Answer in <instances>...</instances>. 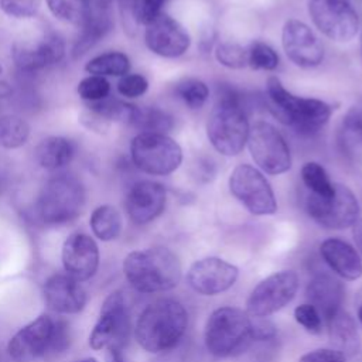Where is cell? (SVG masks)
Returning a JSON list of instances; mask_svg holds the SVG:
<instances>
[{
  "label": "cell",
  "mask_w": 362,
  "mask_h": 362,
  "mask_svg": "<svg viewBox=\"0 0 362 362\" xmlns=\"http://www.w3.org/2000/svg\"><path fill=\"white\" fill-rule=\"evenodd\" d=\"M197 175H199V178H202L204 181H209L214 174H215V170H214V165L206 160V161H199V164L197 165Z\"/></svg>",
  "instance_id": "f6af8a7d"
},
{
  "label": "cell",
  "mask_w": 362,
  "mask_h": 362,
  "mask_svg": "<svg viewBox=\"0 0 362 362\" xmlns=\"http://www.w3.org/2000/svg\"><path fill=\"white\" fill-rule=\"evenodd\" d=\"M247 65L255 69L272 71L279 65V55L269 44L255 41L247 49Z\"/></svg>",
  "instance_id": "d590c367"
},
{
  "label": "cell",
  "mask_w": 362,
  "mask_h": 362,
  "mask_svg": "<svg viewBox=\"0 0 362 362\" xmlns=\"http://www.w3.org/2000/svg\"><path fill=\"white\" fill-rule=\"evenodd\" d=\"M106 361L107 362H123V349H120V348L106 349Z\"/></svg>",
  "instance_id": "c3c4849f"
},
{
  "label": "cell",
  "mask_w": 362,
  "mask_h": 362,
  "mask_svg": "<svg viewBox=\"0 0 362 362\" xmlns=\"http://www.w3.org/2000/svg\"><path fill=\"white\" fill-rule=\"evenodd\" d=\"M133 164L150 175H168L182 161L180 144L167 134L139 133L130 143Z\"/></svg>",
  "instance_id": "52a82bcc"
},
{
  "label": "cell",
  "mask_w": 362,
  "mask_h": 362,
  "mask_svg": "<svg viewBox=\"0 0 362 362\" xmlns=\"http://www.w3.org/2000/svg\"><path fill=\"white\" fill-rule=\"evenodd\" d=\"M305 296L308 303L320 313L321 318L328 321L334 314L342 310L345 288L335 277L327 273H318L308 281Z\"/></svg>",
  "instance_id": "7402d4cb"
},
{
  "label": "cell",
  "mask_w": 362,
  "mask_h": 362,
  "mask_svg": "<svg viewBox=\"0 0 362 362\" xmlns=\"http://www.w3.org/2000/svg\"><path fill=\"white\" fill-rule=\"evenodd\" d=\"M358 320H359L361 324H362V301H361L359 305H358Z\"/></svg>",
  "instance_id": "f907efd6"
},
{
  "label": "cell",
  "mask_w": 362,
  "mask_h": 362,
  "mask_svg": "<svg viewBox=\"0 0 362 362\" xmlns=\"http://www.w3.org/2000/svg\"><path fill=\"white\" fill-rule=\"evenodd\" d=\"M86 107L92 110L96 116H99L106 124H109L110 122H122L132 124L137 113V106L126 103L119 99L109 98L102 99L99 102L88 103Z\"/></svg>",
  "instance_id": "83f0119b"
},
{
  "label": "cell",
  "mask_w": 362,
  "mask_h": 362,
  "mask_svg": "<svg viewBox=\"0 0 362 362\" xmlns=\"http://www.w3.org/2000/svg\"><path fill=\"white\" fill-rule=\"evenodd\" d=\"M130 334V311L122 291H113L102 304L99 320L89 337L93 349H110L126 345Z\"/></svg>",
  "instance_id": "ba28073f"
},
{
  "label": "cell",
  "mask_w": 362,
  "mask_h": 362,
  "mask_svg": "<svg viewBox=\"0 0 362 362\" xmlns=\"http://www.w3.org/2000/svg\"><path fill=\"white\" fill-rule=\"evenodd\" d=\"M239 269L215 256L197 260L187 273L189 287L202 296H216L229 290L238 280Z\"/></svg>",
  "instance_id": "9a60e30c"
},
{
  "label": "cell",
  "mask_w": 362,
  "mask_h": 362,
  "mask_svg": "<svg viewBox=\"0 0 362 362\" xmlns=\"http://www.w3.org/2000/svg\"><path fill=\"white\" fill-rule=\"evenodd\" d=\"M41 6V0H0V8L14 18L34 17Z\"/></svg>",
  "instance_id": "f35d334b"
},
{
  "label": "cell",
  "mask_w": 362,
  "mask_h": 362,
  "mask_svg": "<svg viewBox=\"0 0 362 362\" xmlns=\"http://www.w3.org/2000/svg\"><path fill=\"white\" fill-rule=\"evenodd\" d=\"M30 136L28 123L17 115L0 116V146L4 148H18L24 146Z\"/></svg>",
  "instance_id": "4dcf8cb0"
},
{
  "label": "cell",
  "mask_w": 362,
  "mask_h": 362,
  "mask_svg": "<svg viewBox=\"0 0 362 362\" xmlns=\"http://www.w3.org/2000/svg\"><path fill=\"white\" fill-rule=\"evenodd\" d=\"M266 93L274 116L301 134L311 136L320 132L331 117L332 107L327 102L293 95L277 76L267 79Z\"/></svg>",
  "instance_id": "277c9868"
},
{
  "label": "cell",
  "mask_w": 362,
  "mask_h": 362,
  "mask_svg": "<svg viewBox=\"0 0 362 362\" xmlns=\"http://www.w3.org/2000/svg\"><path fill=\"white\" fill-rule=\"evenodd\" d=\"M11 88L6 81H0V98H6L7 95H10Z\"/></svg>",
  "instance_id": "681fc988"
},
{
  "label": "cell",
  "mask_w": 362,
  "mask_h": 362,
  "mask_svg": "<svg viewBox=\"0 0 362 362\" xmlns=\"http://www.w3.org/2000/svg\"><path fill=\"white\" fill-rule=\"evenodd\" d=\"M322 260L345 280H356L362 276V260L356 249L339 238H328L320 245Z\"/></svg>",
  "instance_id": "603a6c76"
},
{
  "label": "cell",
  "mask_w": 362,
  "mask_h": 362,
  "mask_svg": "<svg viewBox=\"0 0 362 362\" xmlns=\"http://www.w3.org/2000/svg\"><path fill=\"white\" fill-rule=\"evenodd\" d=\"M78 362H98L95 358H86V359H82V361H78Z\"/></svg>",
  "instance_id": "816d5d0a"
},
{
  "label": "cell",
  "mask_w": 362,
  "mask_h": 362,
  "mask_svg": "<svg viewBox=\"0 0 362 362\" xmlns=\"http://www.w3.org/2000/svg\"><path fill=\"white\" fill-rule=\"evenodd\" d=\"M44 298L47 305L59 314L79 313L86 303L83 287L66 273H57L47 279L44 284Z\"/></svg>",
  "instance_id": "44dd1931"
},
{
  "label": "cell",
  "mask_w": 362,
  "mask_h": 362,
  "mask_svg": "<svg viewBox=\"0 0 362 362\" xmlns=\"http://www.w3.org/2000/svg\"><path fill=\"white\" fill-rule=\"evenodd\" d=\"M294 318L305 331L311 334H320L322 331V318L310 303L296 307Z\"/></svg>",
  "instance_id": "ab89813d"
},
{
  "label": "cell",
  "mask_w": 362,
  "mask_h": 362,
  "mask_svg": "<svg viewBox=\"0 0 362 362\" xmlns=\"http://www.w3.org/2000/svg\"><path fill=\"white\" fill-rule=\"evenodd\" d=\"M301 180L313 195L327 198L334 192V182H331L325 168L315 161H308L303 165Z\"/></svg>",
  "instance_id": "1f68e13d"
},
{
  "label": "cell",
  "mask_w": 362,
  "mask_h": 362,
  "mask_svg": "<svg viewBox=\"0 0 362 362\" xmlns=\"http://www.w3.org/2000/svg\"><path fill=\"white\" fill-rule=\"evenodd\" d=\"M218 62L226 68L239 69L247 65V49L235 42H221L215 48Z\"/></svg>",
  "instance_id": "74e56055"
},
{
  "label": "cell",
  "mask_w": 362,
  "mask_h": 362,
  "mask_svg": "<svg viewBox=\"0 0 362 362\" xmlns=\"http://www.w3.org/2000/svg\"><path fill=\"white\" fill-rule=\"evenodd\" d=\"M65 54V44L55 33L44 34L34 42H18L13 59L21 72H37L58 64Z\"/></svg>",
  "instance_id": "ac0fdd59"
},
{
  "label": "cell",
  "mask_w": 362,
  "mask_h": 362,
  "mask_svg": "<svg viewBox=\"0 0 362 362\" xmlns=\"http://www.w3.org/2000/svg\"><path fill=\"white\" fill-rule=\"evenodd\" d=\"M341 141L346 148L362 146V102L351 106L341 126Z\"/></svg>",
  "instance_id": "836d02e7"
},
{
  "label": "cell",
  "mask_w": 362,
  "mask_h": 362,
  "mask_svg": "<svg viewBox=\"0 0 362 362\" xmlns=\"http://www.w3.org/2000/svg\"><path fill=\"white\" fill-rule=\"evenodd\" d=\"M249 129L242 93L232 85L218 86L216 103L206 122V136L212 147L223 156H236L247 143Z\"/></svg>",
  "instance_id": "7a4b0ae2"
},
{
  "label": "cell",
  "mask_w": 362,
  "mask_h": 362,
  "mask_svg": "<svg viewBox=\"0 0 362 362\" xmlns=\"http://www.w3.org/2000/svg\"><path fill=\"white\" fill-rule=\"evenodd\" d=\"M55 321L48 314L37 317L23 327L8 342V355L16 362H31L37 358H52Z\"/></svg>",
  "instance_id": "5bb4252c"
},
{
  "label": "cell",
  "mask_w": 362,
  "mask_h": 362,
  "mask_svg": "<svg viewBox=\"0 0 362 362\" xmlns=\"http://www.w3.org/2000/svg\"><path fill=\"white\" fill-rule=\"evenodd\" d=\"M117 3L120 7V14H122V20H123L126 31L129 34H133L136 31V25L139 23L137 17H136L139 0H117Z\"/></svg>",
  "instance_id": "ee69618b"
},
{
  "label": "cell",
  "mask_w": 362,
  "mask_h": 362,
  "mask_svg": "<svg viewBox=\"0 0 362 362\" xmlns=\"http://www.w3.org/2000/svg\"><path fill=\"white\" fill-rule=\"evenodd\" d=\"M113 0H88V8L95 10H112Z\"/></svg>",
  "instance_id": "7dc6e473"
},
{
  "label": "cell",
  "mask_w": 362,
  "mask_h": 362,
  "mask_svg": "<svg viewBox=\"0 0 362 362\" xmlns=\"http://www.w3.org/2000/svg\"><path fill=\"white\" fill-rule=\"evenodd\" d=\"M361 55H362V38H361Z\"/></svg>",
  "instance_id": "f5cc1de1"
},
{
  "label": "cell",
  "mask_w": 362,
  "mask_h": 362,
  "mask_svg": "<svg viewBox=\"0 0 362 362\" xmlns=\"http://www.w3.org/2000/svg\"><path fill=\"white\" fill-rule=\"evenodd\" d=\"M253 341V321L240 308L221 307L205 325V346L216 358L233 356Z\"/></svg>",
  "instance_id": "5b68a950"
},
{
  "label": "cell",
  "mask_w": 362,
  "mask_h": 362,
  "mask_svg": "<svg viewBox=\"0 0 362 362\" xmlns=\"http://www.w3.org/2000/svg\"><path fill=\"white\" fill-rule=\"evenodd\" d=\"M81 34L74 45V58H79L103 40L113 28L112 10H92L88 8L86 20L81 27Z\"/></svg>",
  "instance_id": "cb8c5ba5"
},
{
  "label": "cell",
  "mask_w": 362,
  "mask_h": 362,
  "mask_svg": "<svg viewBox=\"0 0 362 362\" xmlns=\"http://www.w3.org/2000/svg\"><path fill=\"white\" fill-rule=\"evenodd\" d=\"M49 11L65 23L82 27L88 14V0H47Z\"/></svg>",
  "instance_id": "d6a6232c"
},
{
  "label": "cell",
  "mask_w": 362,
  "mask_h": 362,
  "mask_svg": "<svg viewBox=\"0 0 362 362\" xmlns=\"http://www.w3.org/2000/svg\"><path fill=\"white\" fill-rule=\"evenodd\" d=\"M1 72H3V68H1V65H0V74H1Z\"/></svg>",
  "instance_id": "db71d44e"
},
{
  "label": "cell",
  "mask_w": 362,
  "mask_h": 362,
  "mask_svg": "<svg viewBox=\"0 0 362 362\" xmlns=\"http://www.w3.org/2000/svg\"><path fill=\"white\" fill-rule=\"evenodd\" d=\"M148 89V81L140 74H127L117 82V92L124 98H139Z\"/></svg>",
  "instance_id": "60d3db41"
},
{
  "label": "cell",
  "mask_w": 362,
  "mask_h": 362,
  "mask_svg": "<svg viewBox=\"0 0 362 362\" xmlns=\"http://www.w3.org/2000/svg\"><path fill=\"white\" fill-rule=\"evenodd\" d=\"M144 41L151 52L164 58L181 57L191 45V37L187 30L164 13H160L146 24Z\"/></svg>",
  "instance_id": "e0dca14e"
},
{
  "label": "cell",
  "mask_w": 362,
  "mask_h": 362,
  "mask_svg": "<svg viewBox=\"0 0 362 362\" xmlns=\"http://www.w3.org/2000/svg\"><path fill=\"white\" fill-rule=\"evenodd\" d=\"M352 235H354V240L356 243V247L359 249L361 255H362V219H358L354 226H352Z\"/></svg>",
  "instance_id": "bcb514c9"
},
{
  "label": "cell",
  "mask_w": 362,
  "mask_h": 362,
  "mask_svg": "<svg viewBox=\"0 0 362 362\" xmlns=\"http://www.w3.org/2000/svg\"><path fill=\"white\" fill-rule=\"evenodd\" d=\"M165 201V188L160 182L144 180L132 185L124 205L133 223L146 225L163 214Z\"/></svg>",
  "instance_id": "ffe728a7"
},
{
  "label": "cell",
  "mask_w": 362,
  "mask_h": 362,
  "mask_svg": "<svg viewBox=\"0 0 362 362\" xmlns=\"http://www.w3.org/2000/svg\"><path fill=\"white\" fill-rule=\"evenodd\" d=\"M281 44L288 59L301 68L318 66L324 59V47L314 31L303 21L290 18L281 33Z\"/></svg>",
  "instance_id": "2e32d148"
},
{
  "label": "cell",
  "mask_w": 362,
  "mask_h": 362,
  "mask_svg": "<svg viewBox=\"0 0 362 362\" xmlns=\"http://www.w3.org/2000/svg\"><path fill=\"white\" fill-rule=\"evenodd\" d=\"M75 154L71 140L61 136H49L37 146L35 160L41 168L48 171L59 170L68 165Z\"/></svg>",
  "instance_id": "484cf974"
},
{
  "label": "cell",
  "mask_w": 362,
  "mask_h": 362,
  "mask_svg": "<svg viewBox=\"0 0 362 362\" xmlns=\"http://www.w3.org/2000/svg\"><path fill=\"white\" fill-rule=\"evenodd\" d=\"M62 264L65 273L78 281L90 279L99 264L96 242L86 233L75 232L66 238L62 246Z\"/></svg>",
  "instance_id": "d6986e66"
},
{
  "label": "cell",
  "mask_w": 362,
  "mask_h": 362,
  "mask_svg": "<svg viewBox=\"0 0 362 362\" xmlns=\"http://www.w3.org/2000/svg\"><path fill=\"white\" fill-rule=\"evenodd\" d=\"M305 209L320 226L327 229H346L354 226L359 216L358 199L344 184H334V192L327 198L308 194Z\"/></svg>",
  "instance_id": "9c48e42d"
},
{
  "label": "cell",
  "mask_w": 362,
  "mask_h": 362,
  "mask_svg": "<svg viewBox=\"0 0 362 362\" xmlns=\"http://www.w3.org/2000/svg\"><path fill=\"white\" fill-rule=\"evenodd\" d=\"M328 335L334 349L345 356H354L359 352L361 338L355 320L344 310H339L328 321Z\"/></svg>",
  "instance_id": "d4e9b609"
},
{
  "label": "cell",
  "mask_w": 362,
  "mask_h": 362,
  "mask_svg": "<svg viewBox=\"0 0 362 362\" xmlns=\"http://www.w3.org/2000/svg\"><path fill=\"white\" fill-rule=\"evenodd\" d=\"M298 290V276L293 270H281L262 280L250 293L246 310L252 317H269L286 307Z\"/></svg>",
  "instance_id": "7c38bea8"
},
{
  "label": "cell",
  "mask_w": 362,
  "mask_h": 362,
  "mask_svg": "<svg viewBox=\"0 0 362 362\" xmlns=\"http://www.w3.org/2000/svg\"><path fill=\"white\" fill-rule=\"evenodd\" d=\"M164 3L165 0H139L136 10L137 21L148 24L161 13V7L164 6Z\"/></svg>",
  "instance_id": "7bdbcfd3"
},
{
  "label": "cell",
  "mask_w": 362,
  "mask_h": 362,
  "mask_svg": "<svg viewBox=\"0 0 362 362\" xmlns=\"http://www.w3.org/2000/svg\"><path fill=\"white\" fill-rule=\"evenodd\" d=\"M123 272L140 293L168 291L181 280V263L177 255L164 246L130 252L124 257Z\"/></svg>",
  "instance_id": "3957f363"
},
{
  "label": "cell",
  "mask_w": 362,
  "mask_h": 362,
  "mask_svg": "<svg viewBox=\"0 0 362 362\" xmlns=\"http://www.w3.org/2000/svg\"><path fill=\"white\" fill-rule=\"evenodd\" d=\"M247 146L255 163L267 174H283L291 167L290 148L284 137L267 122L260 120L250 126Z\"/></svg>",
  "instance_id": "8fae6325"
},
{
  "label": "cell",
  "mask_w": 362,
  "mask_h": 362,
  "mask_svg": "<svg viewBox=\"0 0 362 362\" xmlns=\"http://www.w3.org/2000/svg\"><path fill=\"white\" fill-rule=\"evenodd\" d=\"M175 93L189 109L202 107L209 96L208 86L195 78H187L178 82L175 85Z\"/></svg>",
  "instance_id": "e575fe53"
},
{
  "label": "cell",
  "mask_w": 362,
  "mask_h": 362,
  "mask_svg": "<svg viewBox=\"0 0 362 362\" xmlns=\"http://www.w3.org/2000/svg\"><path fill=\"white\" fill-rule=\"evenodd\" d=\"M188 327L185 307L173 298L150 303L139 315L134 334L139 345L151 354L168 352L175 348Z\"/></svg>",
  "instance_id": "6da1fadb"
},
{
  "label": "cell",
  "mask_w": 362,
  "mask_h": 362,
  "mask_svg": "<svg viewBox=\"0 0 362 362\" xmlns=\"http://www.w3.org/2000/svg\"><path fill=\"white\" fill-rule=\"evenodd\" d=\"M140 133L165 134L174 126L173 117L158 107H137L136 117L132 123Z\"/></svg>",
  "instance_id": "f546056e"
},
{
  "label": "cell",
  "mask_w": 362,
  "mask_h": 362,
  "mask_svg": "<svg viewBox=\"0 0 362 362\" xmlns=\"http://www.w3.org/2000/svg\"><path fill=\"white\" fill-rule=\"evenodd\" d=\"M89 223L95 236L105 242L116 239L122 230V216L112 205H100L93 209Z\"/></svg>",
  "instance_id": "4316f807"
},
{
  "label": "cell",
  "mask_w": 362,
  "mask_h": 362,
  "mask_svg": "<svg viewBox=\"0 0 362 362\" xmlns=\"http://www.w3.org/2000/svg\"><path fill=\"white\" fill-rule=\"evenodd\" d=\"M109 92L110 83L105 76L89 75L78 83V95L89 103L106 99L109 96Z\"/></svg>",
  "instance_id": "8d00e7d4"
},
{
  "label": "cell",
  "mask_w": 362,
  "mask_h": 362,
  "mask_svg": "<svg viewBox=\"0 0 362 362\" xmlns=\"http://www.w3.org/2000/svg\"><path fill=\"white\" fill-rule=\"evenodd\" d=\"M85 188L72 175L49 178L37 199L38 218L47 225H62L74 221L83 209Z\"/></svg>",
  "instance_id": "8992f818"
},
{
  "label": "cell",
  "mask_w": 362,
  "mask_h": 362,
  "mask_svg": "<svg viewBox=\"0 0 362 362\" xmlns=\"http://www.w3.org/2000/svg\"><path fill=\"white\" fill-rule=\"evenodd\" d=\"M298 362H346V356L334 348H320L304 354Z\"/></svg>",
  "instance_id": "b9f144b4"
},
{
  "label": "cell",
  "mask_w": 362,
  "mask_h": 362,
  "mask_svg": "<svg viewBox=\"0 0 362 362\" xmlns=\"http://www.w3.org/2000/svg\"><path fill=\"white\" fill-rule=\"evenodd\" d=\"M314 25L337 42L352 40L358 31V14L348 0H308Z\"/></svg>",
  "instance_id": "4fadbf2b"
},
{
  "label": "cell",
  "mask_w": 362,
  "mask_h": 362,
  "mask_svg": "<svg viewBox=\"0 0 362 362\" xmlns=\"http://www.w3.org/2000/svg\"><path fill=\"white\" fill-rule=\"evenodd\" d=\"M130 69V59L126 54L119 51H110L92 58L85 71L99 76H124Z\"/></svg>",
  "instance_id": "f1b7e54d"
},
{
  "label": "cell",
  "mask_w": 362,
  "mask_h": 362,
  "mask_svg": "<svg viewBox=\"0 0 362 362\" xmlns=\"http://www.w3.org/2000/svg\"><path fill=\"white\" fill-rule=\"evenodd\" d=\"M229 189L253 215H273L277 211V202L269 181L257 168L249 164H239L232 170Z\"/></svg>",
  "instance_id": "30bf717a"
}]
</instances>
